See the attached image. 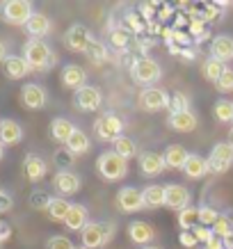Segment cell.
Segmentation results:
<instances>
[{
  "label": "cell",
  "instance_id": "1",
  "mask_svg": "<svg viewBox=\"0 0 233 249\" xmlns=\"http://www.w3.org/2000/svg\"><path fill=\"white\" fill-rule=\"evenodd\" d=\"M23 57L30 64L32 71H48L55 64V55L51 46L41 39H28L23 44Z\"/></svg>",
  "mask_w": 233,
  "mask_h": 249
},
{
  "label": "cell",
  "instance_id": "2",
  "mask_svg": "<svg viewBox=\"0 0 233 249\" xmlns=\"http://www.w3.org/2000/svg\"><path fill=\"white\" fill-rule=\"evenodd\" d=\"M96 172H98V176L108 183L121 181L128 174V160L121 158L119 153H114L112 149H110V151H103L96 160Z\"/></svg>",
  "mask_w": 233,
  "mask_h": 249
},
{
  "label": "cell",
  "instance_id": "3",
  "mask_svg": "<svg viewBox=\"0 0 233 249\" xmlns=\"http://www.w3.org/2000/svg\"><path fill=\"white\" fill-rule=\"evenodd\" d=\"M124 130H126V121L114 112H103L94 121V135L101 142H114V140H119L124 135Z\"/></svg>",
  "mask_w": 233,
  "mask_h": 249
},
{
  "label": "cell",
  "instance_id": "4",
  "mask_svg": "<svg viewBox=\"0 0 233 249\" xmlns=\"http://www.w3.org/2000/svg\"><path fill=\"white\" fill-rule=\"evenodd\" d=\"M130 76L137 85L149 87V85H156L162 78V69L153 57H137L130 64Z\"/></svg>",
  "mask_w": 233,
  "mask_h": 249
},
{
  "label": "cell",
  "instance_id": "5",
  "mask_svg": "<svg viewBox=\"0 0 233 249\" xmlns=\"http://www.w3.org/2000/svg\"><path fill=\"white\" fill-rule=\"evenodd\" d=\"M112 231H114V222H90L80 231V242L87 249H98L112 238Z\"/></svg>",
  "mask_w": 233,
  "mask_h": 249
},
{
  "label": "cell",
  "instance_id": "6",
  "mask_svg": "<svg viewBox=\"0 0 233 249\" xmlns=\"http://www.w3.org/2000/svg\"><path fill=\"white\" fill-rule=\"evenodd\" d=\"M35 14V9L28 0H7L0 5V16L2 21L9 23V25H23L30 21V16Z\"/></svg>",
  "mask_w": 233,
  "mask_h": 249
},
{
  "label": "cell",
  "instance_id": "7",
  "mask_svg": "<svg viewBox=\"0 0 233 249\" xmlns=\"http://www.w3.org/2000/svg\"><path fill=\"white\" fill-rule=\"evenodd\" d=\"M208 169L213 174H224L233 165V144L231 142H219L215 144L208 153Z\"/></svg>",
  "mask_w": 233,
  "mask_h": 249
},
{
  "label": "cell",
  "instance_id": "8",
  "mask_svg": "<svg viewBox=\"0 0 233 249\" xmlns=\"http://www.w3.org/2000/svg\"><path fill=\"white\" fill-rule=\"evenodd\" d=\"M169 98H172V94H167L160 87H146V89L140 91L137 103L144 112H160V110L169 107Z\"/></svg>",
  "mask_w": 233,
  "mask_h": 249
},
{
  "label": "cell",
  "instance_id": "9",
  "mask_svg": "<svg viewBox=\"0 0 233 249\" xmlns=\"http://www.w3.org/2000/svg\"><path fill=\"white\" fill-rule=\"evenodd\" d=\"M73 103L80 112H96L98 107L103 106V94H101L98 87L85 85L73 94Z\"/></svg>",
  "mask_w": 233,
  "mask_h": 249
},
{
  "label": "cell",
  "instance_id": "10",
  "mask_svg": "<svg viewBox=\"0 0 233 249\" xmlns=\"http://www.w3.org/2000/svg\"><path fill=\"white\" fill-rule=\"evenodd\" d=\"M117 206L121 213H137L144 208V195L135 185H124L117 192Z\"/></svg>",
  "mask_w": 233,
  "mask_h": 249
},
{
  "label": "cell",
  "instance_id": "11",
  "mask_svg": "<svg viewBox=\"0 0 233 249\" xmlns=\"http://www.w3.org/2000/svg\"><path fill=\"white\" fill-rule=\"evenodd\" d=\"M91 32L85 28V25H80V23H75V25H71L67 32H64V46H67L71 53H85L87 51V46L91 44Z\"/></svg>",
  "mask_w": 233,
  "mask_h": 249
},
{
  "label": "cell",
  "instance_id": "12",
  "mask_svg": "<svg viewBox=\"0 0 233 249\" xmlns=\"http://www.w3.org/2000/svg\"><path fill=\"white\" fill-rule=\"evenodd\" d=\"M80 176L73 174L71 169H60V172L53 176V188L57 195L62 196H69V195H75L78 190H80Z\"/></svg>",
  "mask_w": 233,
  "mask_h": 249
},
{
  "label": "cell",
  "instance_id": "13",
  "mask_svg": "<svg viewBox=\"0 0 233 249\" xmlns=\"http://www.w3.org/2000/svg\"><path fill=\"white\" fill-rule=\"evenodd\" d=\"M46 101H48V94L41 85L37 83H28L21 87V103L28 110H41L46 106Z\"/></svg>",
  "mask_w": 233,
  "mask_h": 249
},
{
  "label": "cell",
  "instance_id": "14",
  "mask_svg": "<svg viewBox=\"0 0 233 249\" xmlns=\"http://www.w3.org/2000/svg\"><path fill=\"white\" fill-rule=\"evenodd\" d=\"M137 165H140V172L144 176H158V174H162V169H167L162 153L156 151H142L137 156Z\"/></svg>",
  "mask_w": 233,
  "mask_h": 249
},
{
  "label": "cell",
  "instance_id": "15",
  "mask_svg": "<svg viewBox=\"0 0 233 249\" xmlns=\"http://www.w3.org/2000/svg\"><path fill=\"white\" fill-rule=\"evenodd\" d=\"M190 201H192V196H190L188 188H183L180 183H169V185H167V199H165L167 208L180 213L183 208H188Z\"/></svg>",
  "mask_w": 233,
  "mask_h": 249
},
{
  "label": "cell",
  "instance_id": "16",
  "mask_svg": "<svg viewBox=\"0 0 233 249\" xmlns=\"http://www.w3.org/2000/svg\"><path fill=\"white\" fill-rule=\"evenodd\" d=\"M128 238L135 245H140V247H149L153 242V238H156V231H153L151 224H146L142 219H135V222L128 224Z\"/></svg>",
  "mask_w": 233,
  "mask_h": 249
},
{
  "label": "cell",
  "instance_id": "17",
  "mask_svg": "<svg viewBox=\"0 0 233 249\" xmlns=\"http://www.w3.org/2000/svg\"><path fill=\"white\" fill-rule=\"evenodd\" d=\"M60 80H62V85H64V87L78 91L80 87H85V85H87V71H85L80 64H67V67L62 69Z\"/></svg>",
  "mask_w": 233,
  "mask_h": 249
},
{
  "label": "cell",
  "instance_id": "18",
  "mask_svg": "<svg viewBox=\"0 0 233 249\" xmlns=\"http://www.w3.org/2000/svg\"><path fill=\"white\" fill-rule=\"evenodd\" d=\"M32 69L30 64L25 62L23 55H7V60L2 62V73L9 78V80H21L30 73Z\"/></svg>",
  "mask_w": 233,
  "mask_h": 249
},
{
  "label": "cell",
  "instance_id": "19",
  "mask_svg": "<svg viewBox=\"0 0 233 249\" xmlns=\"http://www.w3.org/2000/svg\"><path fill=\"white\" fill-rule=\"evenodd\" d=\"M211 57L219 60L222 64L233 60V39L226 35H217L211 39Z\"/></svg>",
  "mask_w": 233,
  "mask_h": 249
},
{
  "label": "cell",
  "instance_id": "20",
  "mask_svg": "<svg viewBox=\"0 0 233 249\" xmlns=\"http://www.w3.org/2000/svg\"><path fill=\"white\" fill-rule=\"evenodd\" d=\"M23 140L21 124L14 119H0V142L2 146H16Z\"/></svg>",
  "mask_w": 233,
  "mask_h": 249
},
{
  "label": "cell",
  "instance_id": "21",
  "mask_svg": "<svg viewBox=\"0 0 233 249\" xmlns=\"http://www.w3.org/2000/svg\"><path fill=\"white\" fill-rule=\"evenodd\" d=\"M23 172H25V176H28V181L37 183L48 174V165H46L44 158H39V156H35V153H28L25 160H23Z\"/></svg>",
  "mask_w": 233,
  "mask_h": 249
},
{
  "label": "cell",
  "instance_id": "22",
  "mask_svg": "<svg viewBox=\"0 0 233 249\" xmlns=\"http://www.w3.org/2000/svg\"><path fill=\"white\" fill-rule=\"evenodd\" d=\"M87 224H90V213H87V206L71 204L69 215H67V219H64V227H67L69 231H83Z\"/></svg>",
  "mask_w": 233,
  "mask_h": 249
},
{
  "label": "cell",
  "instance_id": "23",
  "mask_svg": "<svg viewBox=\"0 0 233 249\" xmlns=\"http://www.w3.org/2000/svg\"><path fill=\"white\" fill-rule=\"evenodd\" d=\"M167 124H169V128L176 130V133H192V130L199 126V119H197V114L190 110V112L169 114V117H167Z\"/></svg>",
  "mask_w": 233,
  "mask_h": 249
},
{
  "label": "cell",
  "instance_id": "24",
  "mask_svg": "<svg viewBox=\"0 0 233 249\" xmlns=\"http://www.w3.org/2000/svg\"><path fill=\"white\" fill-rule=\"evenodd\" d=\"M75 126L71 124L69 119H64V117H55L53 121H51V128H48V135H51V140L57 144H67L69 137L73 135Z\"/></svg>",
  "mask_w": 233,
  "mask_h": 249
},
{
  "label": "cell",
  "instance_id": "25",
  "mask_svg": "<svg viewBox=\"0 0 233 249\" xmlns=\"http://www.w3.org/2000/svg\"><path fill=\"white\" fill-rule=\"evenodd\" d=\"M208 172H211V169H208V160L203 158V156H199V153H190L188 162L183 167V174L188 176L190 181H199V178H203Z\"/></svg>",
  "mask_w": 233,
  "mask_h": 249
},
{
  "label": "cell",
  "instance_id": "26",
  "mask_svg": "<svg viewBox=\"0 0 233 249\" xmlns=\"http://www.w3.org/2000/svg\"><path fill=\"white\" fill-rule=\"evenodd\" d=\"M51 28H53L51 18H48L46 14H39V12H35V14L30 16V21L25 23V32L30 35V39H41V37H46V35L51 32Z\"/></svg>",
  "mask_w": 233,
  "mask_h": 249
},
{
  "label": "cell",
  "instance_id": "27",
  "mask_svg": "<svg viewBox=\"0 0 233 249\" xmlns=\"http://www.w3.org/2000/svg\"><path fill=\"white\" fill-rule=\"evenodd\" d=\"M188 156L190 153L185 151V146H180V144H169L165 149V153H162L167 169H183L185 162H188Z\"/></svg>",
  "mask_w": 233,
  "mask_h": 249
},
{
  "label": "cell",
  "instance_id": "28",
  "mask_svg": "<svg viewBox=\"0 0 233 249\" xmlns=\"http://www.w3.org/2000/svg\"><path fill=\"white\" fill-rule=\"evenodd\" d=\"M90 146H91L90 137H87V133L80 128H75L73 135L69 137V142L64 144V149H67L71 156H85V153L90 151Z\"/></svg>",
  "mask_w": 233,
  "mask_h": 249
},
{
  "label": "cell",
  "instance_id": "29",
  "mask_svg": "<svg viewBox=\"0 0 233 249\" xmlns=\"http://www.w3.org/2000/svg\"><path fill=\"white\" fill-rule=\"evenodd\" d=\"M144 195V208H160L165 206V199H167V185H146L142 190Z\"/></svg>",
  "mask_w": 233,
  "mask_h": 249
},
{
  "label": "cell",
  "instance_id": "30",
  "mask_svg": "<svg viewBox=\"0 0 233 249\" xmlns=\"http://www.w3.org/2000/svg\"><path fill=\"white\" fill-rule=\"evenodd\" d=\"M69 208H71V204H69L64 196H53V201L48 206L46 215H48L51 222H62V224H64V219H67V215H69Z\"/></svg>",
  "mask_w": 233,
  "mask_h": 249
},
{
  "label": "cell",
  "instance_id": "31",
  "mask_svg": "<svg viewBox=\"0 0 233 249\" xmlns=\"http://www.w3.org/2000/svg\"><path fill=\"white\" fill-rule=\"evenodd\" d=\"M112 151L119 153L121 158H126V160L137 158V156H140V151H137V142H135V140H130V137H126V135H121L119 140H114V142H112Z\"/></svg>",
  "mask_w": 233,
  "mask_h": 249
},
{
  "label": "cell",
  "instance_id": "32",
  "mask_svg": "<svg viewBox=\"0 0 233 249\" xmlns=\"http://www.w3.org/2000/svg\"><path fill=\"white\" fill-rule=\"evenodd\" d=\"M85 55L90 57V62L94 67H101V64L108 62V46L103 44V41H98V39H91V44L87 46Z\"/></svg>",
  "mask_w": 233,
  "mask_h": 249
},
{
  "label": "cell",
  "instance_id": "33",
  "mask_svg": "<svg viewBox=\"0 0 233 249\" xmlns=\"http://www.w3.org/2000/svg\"><path fill=\"white\" fill-rule=\"evenodd\" d=\"M226 69H229V67H226V64H222L219 60H215V57H208V60L203 62L201 73H203V78H206V80H211V83H217Z\"/></svg>",
  "mask_w": 233,
  "mask_h": 249
},
{
  "label": "cell",
  "instance_id": "34",
  "mask_svg": "<svg viewBox=\"0 0 233 249\" xmlns=\"http://www.w3.org/2000/svg\"><path fill=\"white\" fill-rule=\"evenodd\" d=\"M179 227L180 231H195V227H199V208L188 206L179 213Z\"/></svg>",
  "mask_w": 233,
  "mask_h": 249
},
{
  "label": "cell",
  "instance_id": "35",
  "mask_svg": "<svg viewBox=\"0 0 233 249\" xmlns=\"http://www.w3.org/2000/svg\"><path fill=\"white\" fill-rule=\"evenodd\" d=\"M213 117L219 121V124H231L233 121V101H226V98H219L215 107H213Z\"/></svg>",
  "mask_w": 233,
  "mask_h": 249
},
{
  "label": "cell",
  "instance_id": "36",
  "mask_svg": "<svg viewBox=\"0 0 233 249\" xmlns=\"http://www.w3.org/2000/svg\"><path fill=\"white\" fill-rule=\"evenodd\" d=\"M124 28H126L130 35H146V21L137 12H130V14L124 16Z\"/></svg>",
  "mask_w": 233,
  "mask_h": 249
},
{
  "label": "cell",
  "instance_id": "37",
  "mask_svg": "<svg viewBox=\"0 0 233 249\" xmlns=\"http://www.w3.org/2000/svg\"><path fill=\"white\" fill-rule=\"evenodd\" d=\"M169 114H180V112H190V98L183 91H174L169 98Z\"/></svg>",
  "mask_w": 233,
  "mask_h": 249
},
{
  "label": "cell",
  "instance_id": "38",
  "mask_svg": "<svg viewBox=\"0 0 233 249\" xmlns=\"http://www.w3.org/2000/svg\"><path fill=\"white\" fill-rule=\"evenodd\" d=\"M108 44L112 46V48L124 51V48H128V44H130V32H128L126 28H114V30H110Z\"/></svg>",
  "mask_w": 233,
  "mask_h": 249
},
{
  "label": "cell",
  "instance_id": "39",
  "mask_svg": "<svg viewBox=\"0 0 233 249\" xmlns=\"http://www.w3.org/2000/svg\"><path fill=\"white\" fill-rule=\"evenodd\" d=\"M51 201H53V196L48 195V192H44V190H35L30 195V206L35 211H48Z\"/></svg>",
  "mask_w": 233,
  "mask_h": 249
},
{
  "label": "cell",
  "instance_id": "40",
  "mask_svg": "<svg viewBox=\"0 0 233 249\" xmlns=\"http://www.w3.org/2000/svg\"><path fill=\"white\" fill-rule=\"evenodd\" d=\"M219 219V213L215 211V208H211V206H199V224L201 227H211Z\"/></svg>",
  "mask_w": 233,
  "mask_h": 249
},
{
  "label": "cell",
  "instance_id": "41",
  "mask_svg": "<svg viewBox=\"0 0 233 249\" xmlns=\"http://www.w3.org/2000/svg\"><path fill=\"white\" fill-rule=\"evenodd\" d=\"M233 231V222L229 217H226V215H219V219L217 222H215V224H213V233L217 235V238H222V240H224L226 235L231 233Z\"/></svg>",
  "mask_w": 233,
  "mask_h": 249
},
{
  "label": "cell",
  "instance_id": "42",
  "mask_svg": "<svg viewBox=\"0 0 233 249\" xmlns=\"http://www.w3.org/2000/svg\"><path fill=\"white\" fill-rule=\"evenodd\" d=\"M46 249H75V245L67 235H53V238L46 240Z\"/></svg>",
  "mask_w": 233,
  "mask_h": 249
},
{
  "label": "cell",
  "instance_id": "43",
  "mask_svg": "<svg viewBox=\"0 0 233 249\" xmlns=\"http://www.w3.org/2000/svg\"><path fill=\"white\" fill-rule=\"evenodd\" d=\"M215 87H217L219 91H233V69H226L224 73H222V78H219L217 83H215Z\"/></svg>",
  "mask_w": 233,
  "mask_h": 249
},
{
  "label": "cell",
  "instance_id": "44",
  "mask_svg": "<svg viewBox=\"0 0 233 249\" xmlns=\"http://www.w3.org/2000/svg\"><path fill=\"white\" fill-rule=\"evenodd\" d=\"M179 242H180V247H185V249H195L197 245H199L195 231H180V233H179Z\"/></svg>",
  "mask_w": 233,
  "mask_h": 249
},
{
  "label": "cell",
  "instance_id": "45",
  "mask_svg": "<svg viewBox=\"0 0 233 249\" xmlns=\"http://www.w3.org/2000/svg\"><path fill=\"white\" fill-rule=\"evenodd\" d=\"M195 235H197V240L203 242V245H206V242H211L213 238H215L213 229L211 227H201V224H199V227H195Z\"/></svg>",
  "mask_w": 233,
  "mask_h": 249
},
{
  "label": "cell",
  "instance_id": "46",
  "mask_svg": "<svg viewBox=\"0 0 233 249\" xmlns=\"http://www.w3.org/2000/svg\"><path fill=\"white\" fill-rule=\"evenodd\" d=\"M12 206H14V199L9 196V192H5V190L0 188V213L12 211Z\"/></svg>",
  "mask_w": 233,
  "mask_h": 249
},
{
  "label": "cell",
  "instance_id": "47",
  "mask_svg": "<svg viewBox=\"0 0 233 249\" xmlns=\"http://www.w3.org/2000/svg\"><path fill=\"white\" fill-rule=\"evenodd\" d=\"M55 162H57V165H60L62 169H64V165L73 162V156H71V153H69L67 149H64V151H57V153H55Z\"/></svg>",
  "mask_w": 233,
  "mask_h": 249
},
{
  "label": "cell",
  "instance_id": "48",
  "mask_svg": "<svg viewBox=\"0 0 233 249\" xmlns=\"http://www.w3.org/2000/svg\"><path fill=\"white\" fill-rule=\"evenodd\" d=\"M169 16H172V5H167V2H162V5H160V2H158V16H156V18H158L160 23H165Z\"/></svg>",
  "mask_w": 233,
  "mask_h": 249
},
{
  "label": "cell",
  "instance_id": "49",
  "mask_svg": "<svg viewBox=\"0 0 233 249\" xmlns=\"http://www.w3.org/2000/svg\"><path fill=\"white\" fill-rule=\"evenodd\" d=\"M9 238H12V227H9L5 219H0V245H2V242H7Z\"/></svg>",
  "mask_w": 233,
  "mask_h": 249
},
{
  "label": "cell",
  "instance_id": "50",
  "mask_svg": "<svg viewBox=\"0 0 233 249\" xmlns=\"http://www.w3.org/2000/svg\"><path fill=\"white\" fill-rule=\"evenodd\" d=\"M203 249H226V247H224V240L215 235L211 242H206V245H203Z\"/></svg>",
  "mask_w": 233,
  "mask_h": 249
},
{
  "label": "cell",
  "instance_id": "51",
  "mask_svg": "<svg viewBox=\"0 0 233 249\" xmlns=\"http://www.w3.org/2000/svg\"><path fill=\"white\" fill-rule=\"evenodd\" d=\"M180 57H185V60H195L197 51L192 48V46H188V48H183V51H180Z\"/></svg>",
  "mask_w": 233,
  "mask_h": 249
},
{
  "label": "cell",
  "instance_id": "52",
  "mask_svg": "<svg viewBox=\"0 0 233 249\" xmlns=\"http://www.w3.org/2000/svg\"><path fill=\"white\" fill-rule=\"evenodd\" d=\"M224 247H226V249H233V231L224 238Z\"/></svg>",
  "mask_w": 233,
  "mask_h": 249
},
{
  "label": "cell",
  "instance_id": "53",
  "mask_svg": "<svg viewBox=\"0 0 233 249\" xmlns=\"http://www.w3.org/2000/svg\"><path fill=\"white\" fill-rule=\"evenodd\" d=\"M7 60V48H5V44L0 41V62H5Z\"/></svg>",
  "mask_w": 233,
  "mask_h": 249
},
{
  "label": "cell",
  "instance_id": "54",
  "mask_svg": "<svg viewBox=\"0 0 233 249\" xmlns=\"http://www.w3.org/2000/svg\"><path fill=\"white\" fill-rule=\"evenodd\" d=\"M2 156H5V146H2V142H0V160H2Z\"/></svg>",
  "mask_w": 233,
  "mask_h": 249
},
{
  "label": "cell",
  "instance_id": "55",
  "mask_svg": "<svg viewBox=\"0 0 233 249\" xmlns=\"http://www.w3.org/2000/svg\"><path fill=\"white\" fill-rule=\"evenodd\" d=\"M229 142L233 144V128H231V133H229Z\"/></svg>",
  "mask_w": 233,
  "mask_h": 249
},
{
  "label": "cell",
  "instance_id": "56",
  "mask_svg": "<svg viewBox=\"0 0 233 249\" xmlns=\"http://www.w3.org/2000/svg\"><path fill=\"white\" fill-rule=\"evenodd\" d=\"M140 249H160V247H153V245H149V247H140Z\"/></svg>",
  "mask_w": 233,
  "mask_h": 249
},
{
  "label": "cell",
  "instance_id": "57",
  "mask_svg": "<svg viewBox=\"0 0 233 249\" xmlns=\"http://www.w3.org/2000/svg\"><path fill=\"white\" fill-rule=\"evenodd\" d=\"M75 249H87V247H83V245H80V247H75Z\"/></svg>",
  "mask_w": 233,
  "mask_h": 249
},
{
  "label": "cell",
  "instance_id": "58",
  "mask_svg": "<svg viewBox=\"0 0 233 249\" xmlns=\"http://www.w3.org/2000/svg\"><path fill=\"white\" fill-rule=\"evenodd\" d=\"M0 249H2V245H0Z\"/></svg>",
  "mask_w": 233,
  "mask_h": 249
}]
</instances>
